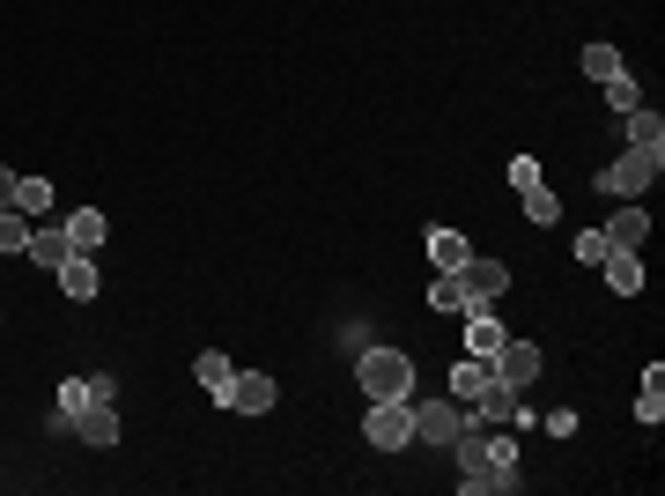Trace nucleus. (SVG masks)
Returning a JSON list of instances; mask_svg holds the SVG:
<instances>
[{
	"label": "nucleus",
	"mask_w": 665,
	"mask_h": 496,
	"mask_svg": "<svg viewBox=\"0 0 665 496\" xmlns=\"http://www.w3.org/2000/svg\"><path fill=\"white\" fill-rule=\"evenodd\" d=\"M0 208H15V171H0Z\"/></svg>",
	"instance_id": "obj_30"
},
{
	"label": "nucleus",
	"mask_w": 665,
	"mask_h": 496,
	"mask_svg": "<svg viewBox=\"0 0 665 496\" xmlns=\"http://www.w3.org/2000/svg\"><path fill=\"white\" fill-rule=\"evenodd\" d=\"M606 245H614V252H643V245H651V208H643V200H629L621 216L606 222Z\"/></svg>",
	"instance_id": "obj_10"
},
{
	"label": "nucleus",
	"mask_w": 665,
	"mask_h": 496,
	"mask_svg": "<svg viewBox=\"0 0 665 496\" xmlns=\"http://www.w3.org/2000/svg\"><path fill=\"white\" fill-rule=\"evenodd\" d=\"M52 208V186L45 178H15V216H45Z\"/></svg>",
	"instance_id": "obj_22"
},
{
	"label": "nucleus",
	"mask_w": 665,
	"mask_h": 496,
	"mask_svg": "<svg viewBox=\"0 0 665 496\" xmlns=\"http://www.w3.org/2000/svg\"><path fill=\"white\" fill-rule=\"evenodd\" d=\"M90 401H104V393H96V378H67V385H60V423H67V430H74V415H82Z\"/></svg>",
	"instance_id": "obj_20"
},
{
	"label": "nucleus",
	"mask_w": 665,
	"mask_h": 496,
	"mask_svg": "<svg viewBox=\"0 0 665 496\" xmlns=\"http://www.w3.org/2000/svg\"><path fill=\"white\" fill-rule=\"evenodd\" d=\"M104 238H112V222L96 216V208H74V216H67V245L74 252H96Z\"/></svg>",
	"instance_id": "obj_18"
},
{
	"label": "nucleus",
	"mask_w": 665,
	"mask_h": 496,
	"mask_svg": "<svg viewBox=\"0 0 665 496\" xmlns=\"http://www.w3.org/2000/svg\"><path fill=\"white\" fill-rule=\"evenodd\" d=\"M23 245H31V216L0 208V252H23Z\"/></svg>",
	"instance_id": "obj_27"
},
{
	"label": "nucleus",
	"mask_w": 665,
	"mask_h": 496,
	"mask_svg": "<svg viewBox=\"0 0 665 496\" xmlns=\"http://www.w3.org/2000/svg\"><path fill=\"white\" fill-rule=\"evenodd\" d=\"M495 348H503V319L488 304H474L466 311V356H495Z\"/></svg>",
	"instance_id": "obj_11"
},
{
	"label": "nucleus",
	"mask_w": 665,
	"mask_h": 496,
	"mask_svg": "<svg viewBox=\"0 0 665 496\" xmlns=\"http://www.w3.org/2000/svg\"><path fill=\"white\" fill-rule=\"evenodd\" d=\"M363 437L377 445V452H399L407 437H415V415H407V401H370V423Z\"/></svg>",
	"instance_id": "obj_5"
},
{
	"label": "nucleus",
	"mask_w": 665,
	"mask_h": 496,
	"mask_svg": "<svg viewBox=\"0 0 665 496\" xmlns=\"http://www.w3.org/2000/svg\"><path fill=\"white\" fill-rule=\"evenodd\" d=\"M488 371L503 378V385H517V393H525V385L540 378V348H533V342H511V334H503V348L488 356Z\"/></svg>",
	"instance_id": "obj_6"
},
{
	"label": "nucleus",
	"mask_w": 665,
	"mask_h": 496,
	"mask_svg": "<svg viewBox=\"0 0 665 496\" xmlns=\"http://www.w3.org/2000/svg\"><path fill=\"white\" fill-rule=\"evenodd\" d=\"M60 289L74 297V304H90V297H96V259H90V252H67V259H60Z\"/></svg>",
	"instance_id": "obj_16"
},
{
	"label": "nucleus",
	"mask_w": 665,
	"mask_h": 496,
	"mask_svg": "<svg viewBox=\"0 0 665 496\" xmlns=\"http://www.w3.org/2000/svg\"><path fill=\"white\" fill-rule=\"evenodd\" d=\"M466 415H474V423H533V415H525V393H517V385H503V378H495V385H488V393L466 407Z\"/></svg>",
	"instance_id": "obj_9"
},
{
	"label": "nucleus",
	"mask_w": 665,
	"mask_h": 496,
	"mask_svg": "<svg viewBox=\"0 0 665 496\" xmlns=\"http://www.w3.org/2000/svg\"><path fill=\"white\" fill-rule=\"evenodd\" d=\"M665 171V155H651V149H629V155H614L599 171V186L614 193V200H635V193H651V178Z\"/></svg>",
	"instance_id": "obj_3"
},
{
	"label": "nucleus",
	"mask_w": 665,
	"mask_h": 496,
	"mask_svg": "<svg viewBox=\"0 0 665 496\" xmlns=\"http://www.w3.org/2000/svg\"><path fill=\"white\" fill-rule=\"evenodd\" d=\"M599 90H606V104H614V112H635V104H643V90H635V74H629V67H621L614 82H599Z\"/></svg>",
	"instance_id": "obj_24"
},
{
	"label": "nucleus",
	"mask_w": 665,
	"mask_h": 496,
	"mask_svg": "<svg viewBox=\"0 0 665 496\" xmlns=\"http://www.w3.org/2000/svg\"><path fill=\"white\" fill-rule=\"evenodd\" d=\"M488 385H495V371H488V356H474V364H458V371H452V401H466V407H474V401L488 393Z\"/></svg>",
	"instance_id": "obj_19"
},
{
	"label": "nucleus",
	"mask_w": 665,
	"mask_h": 496,
	"mask_svg": "<svg viewBox=\"0 0 665 496\" xmlns=\"http://www.w3.org/2000/svg\"><path fill=\"white\" fill-rule=\"evenodd\" d=\"M458 281H466V311H474V304H495V297L511 289V267H503V259H466Z\"/></svg>",
	"instance_id": "obj_8"
},
{
	"label": "nucleus",
	"mask_w": 665,
	"mask_h": 496,
	"mask_svg": "<svg viewBox=\"0 0 665 496\" xmlns=\"http://www.w3.org/2000/svg\"><path fill=\"white\" fill-rule=\"evenodd\" d=\"M222 407H230V415H267L273 407V378L267 371H237L230 385H222Z\"/></svg>",
	"instance_id": "obj_7"
},
{
	"label": "nucleus",
	"mask_w": 665,
	"mask_h": 496,
	"mask_svg": "<svg viewBox=\"0 0 665 496\" xmlns=\"http://www.w3.org/2000/svg\"><path fill=\"white\" fill-rule=\"evenodd\" d=\"M629 119V149H651V155H665V119L651 112V104H635V112H621Z\"/></svg>",
	"instance_id": "obj_17"
},
{
	"label": "nucleus",
	"mask_w": 665,
	"mask_h": 496,
	"mask_svg": "<svg viewBox=\"0 0 665 496\" xmlns=\"http://www.w3.org/2000/svg\"><path fill=\"white\" fill-rule=\"evenodd\" d=\"M355 378H363L370 401H415V356H399V348H370V356H355Z\"/></svg>",
	"instance_id": "obj_2"
},
{
	"label": "nucleus",
	"mask_w": 665,
	"mask_h": 496,
	"mask_svg": "<svg viewBox=\"0 0 665 496\" xmlns=\"http://www.w3.org/2000/svg\"><path fill=\"white\" fill-rule=\"evenodd\" d=\"M74 430H82V445H119V407H112V401H90L82 415H74Z\"/></svg>",
	"instance_id": "obj_12"
},
{
	"label": "nucleus",
	"mask_w": 665,
	"mask_h": 496,
	"mask_svg": "<svg viewBox=\"0 0 665 496\" xmlns=\"http://www.w3.org/2000/svg\"><path fill=\"white\" fill-rule=\"evenodd\" d=\"M517 200H525V216H533V222H555V216H562V200L547 193V178H540V186H525Z\"/></svg>",
	"instance_id": "obj_25"
},
{
	"label": "nucleus",
	"mask_w": 665,
	"mask_h": 496,
	"mask_svg": "<svg viewBox=\"0 0 665 496\" xmlns=\"http://www.w3.org/2000/svg\"><path fill=\"white\" fill-rule=\"evenodd\" d=\"M429 304H436V311H466V281L436 275V281H429Z\"/></svg>",
	"instance_id": "obj_26"
},
{
	"label": "nucleus",
	"mask_w": 665,
	"mask_h": 496,
	"mask_svg": "<svg viewBox=\"0 0 665 496\" xmlns=\"http://www.w3.org/2000/svg\"><path fill=\"white\" fill-rule=\"evenodd\" d=\"M511 186H517V193L540 186V163H533V155H511Z\"/></svg>",
	"instance_id": "obj_29"
},
{
	"label": "nucleus",
	"mask_w": 665,
	"mask_h": 496,
	"mask_svg": "<svg viewBox=\"0 0 665 496\" xmlns=\"http://www.w3.org/2000/svg\"><path fill=\"white\" fill-rule=\"evenodd\" d=\"M23 252H31L37 267H52V275H60V259L74 252V245H67V222H37V230H31V245H23Z\"/></svg>",
	"instance_id": "obj_13"
},
{
	"label": "nucleus",
	"mask_w": 665,
	"mask_h": 496,
	"mask_svg": "<svg viewBox=\"0 0 665 496\" xmlns=\"http://www.w3.org/2000/svg\"><path fill=\"white\" fill-rule=\"evenodd\" d=\"M407 415H415V437H422V445H452V437L466 430V401H452V393H444V401H407Z\"/></svg>",
	"instance_id": "obj_4"
},
{
	"label": "nucleus",
	"mask_w": 665,
	"mask_h": 496,
	"mask_svg": "<svg viewBox=\"0 0 665 496\" xmlns=\"http://www.w3.org/2000/svg\"><path fill=\"white\" fill-rule=\"evenodd\" d=\"M606 252H614V245H606V230H584V238H576V259H584V267H599Z\"/></svg>",
	"instance_id": "obj_28"
},
{
	"label": "nucleus",
	"mask_w": 665,
	"mask_h": 496,
	"mask_svg": "<svg viewBox=\"0 0 665 496\" xmlns=\"http://www.w3.org/2000/svg\"><path fill=\"white\" fill-rule=\"evenodd\" d=\"M429 259H436V275H458L474 252H466V238H458L452 222H436V230H429Z\"/></svg>",
	"instance_id": "obj_14"
},
{
	"label": "nucleus",
	"mask_w": 665,
	"mask_h": 496,
	"mask_svg": "<svg viewBox=\"0 0 665 496\" xmlns=\"http://www.w3.org/2000/svg\"><path fill=\"white\" fill-rule=\"evenodd\" d=\"M599 275H606V289H614V297H635V289H643V259H635V252H606Z\"/></svg>",
	"instance_id": "obj_15"
},
{
	"label": "nucleus",
	"mask_w": 665,
	"mask_h": 496,
	"mask_svg": "<svg viewBox=\"0 0 665 496\" xmlns=\"http://www.w3.org/2000/svg\"><path fill=\"white\" fill-rule=\"evenodd\" d=\"M452 452H458V489H466V496L517 489V460H495V452H488V437H481L474 415H466V430L452 437Z\"/></svg>",
	"instance_id": "obj_1"
},
{
	"label": "nucleus",
	"mask_w": 665,
	"mask_h": 496,
	"mask_svg": "<svg viewBox=\"0 0 665 496\" xmlns=\"http://www.w3.org/2000/svg\"><path fill=\"white\" fill-rule=\"evenodd\" d=\"M584 74H592V82H614V74H621V53H614V45H584Z\"/></svg>",
	"instance_id": "obj_23"
},
{
	"label": "nucleus",
	"mask_w": 665,
	"mask_h": 496,
	"mask_svg": "<svg viewBox=\"0 0 665 496\" xmlns=\"http://www.w3.org/2000/svg\"><path fill=\"white\" fill-rule=\"evenodd\" d=\"M192 378H200V385H208L214 401H222V385H230V378H237V371H230V356H222V348H208V356L192 364Z\"/></svg>",
	"instance_id": "obj_21"
}]
</instances>
